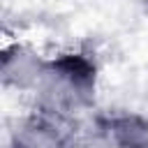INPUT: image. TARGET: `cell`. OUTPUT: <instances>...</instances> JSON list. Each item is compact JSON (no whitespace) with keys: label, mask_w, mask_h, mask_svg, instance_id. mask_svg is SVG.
Wrapping results in <instances>:
<instances>
[{"label":"cell","mask_w":148,"mask_h":148,"mask_svg":"<svg viewBox=\"0 0 148 148\" xmlns=\"http://www.w3.org/2000/svg\"><path fill=\"white\" fill-rule=\"evenodd\" d=\"M97 67L83 53H60L44 65L35 88L37 106L51 118L81 113L95 99Z\"/></svg>","instance_id":"1"},{"label":"cell","mask_w":148,"mask_h":148,"mask_svg":"<svg viewBox=\"0 0 148 148\" xmlns=\"http://www.w3.org/2000/svg\"><path fill=\"white\" fill-rule=\"evenodd\" d=\"M46 60L30 46L25 44H9L2 51V65H0V76L5 88H16L21 92L30 90L35 92L42 74H44Z\"/></svg>","instance_id":"2"},{"label":"cell","mask_w":148,"mask_h":148,"mask_svg":"<svg viewBox=\"0 0 148 148\" xmlns=\"http://www.w3.org/2000/svg\"><path fill=\"white\" fill-rule=\"evenodd\" d=\"M67 136L46 113L16 120L9 134V148H65Z\"/></svg>","instance_id":"3"},{"label":"cell","mask_w":148,"mask_h":148,"mask_svg":"<svg viewBox=\"0 0 148 148\" xmlns=\"http://www.w3.org/2000/svg\"><path fill=\"white\" fill-rule=\"evenodd\" d=\"M106 136L113 148H148V120L136 116L113 118Z\"/></svg>","instance_id":"4"},{"label":"cell","mask_w":148,"mask_h":148,"mask_svg":"<svg viewBox=\"0 0 148 148\" xmlns=\"http://www.w3.org/2000/svg\"><path fill=\"white\" fill-rule=\"evenodd\" d=\"M65 148H113L109 136L99 139V136H67Z\"/></svg>","instance_id":"5"}]
</instances>
